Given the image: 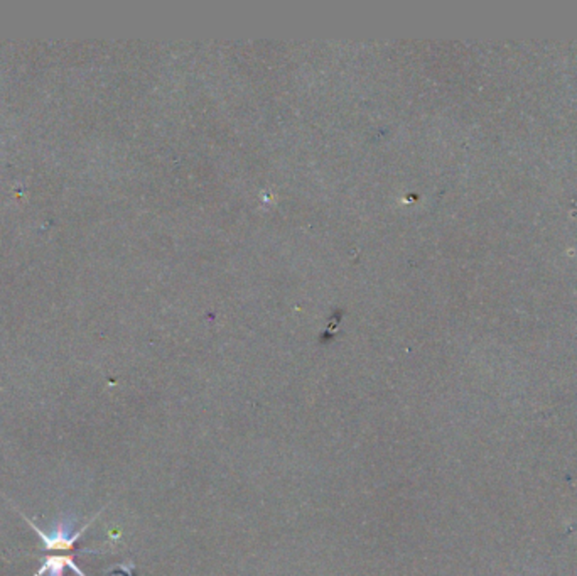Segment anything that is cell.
<instances>
[{"instance_id": "cell-1", "label": "cell", "mask_w": 577, "mask_h": 576, "mask_svg": "<svg viewBox=\"0 0 577 576\" xmlns=\"http://www.w3.org/2000/svg\"><path fill=\"white\" fill-rule=\"evenodd\" d=\"M98 515V514H97ZM95 515V517H97ZM25 519V522L31 526L34 531H36V534L41 537L42 543H44V549H51V551H54V549H73V546H75L76 541L80 539L81 534L86 531V529L90 527V524L93 521H90L86 526H83L80 529V531H73V526H75V519H63V521H58V526L53 532H44L42 529H40L34 524L32 521H29L25 515H23Z\"/></svg>"}, {"instance_id": "cell-2", "label": "cell", "mask_w": 577, "mask_h": 576, "mask_svg": "<svg viewBox=\"0 0 577 576\" xmlns=\"http://www.w3.org/2000/svg\"><path fill=\"white\" fill-rule=\"evenodd\" d=\"M70 566V568L75 571L78 576H86L78 565L73 561L71 556H47L42 561V566L36 571L34 576H63L64 568Z\"/></svg>"}]
</instances>
